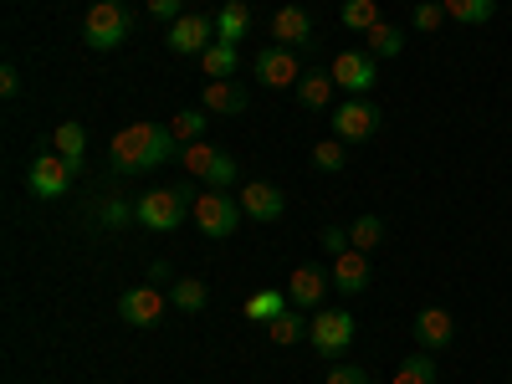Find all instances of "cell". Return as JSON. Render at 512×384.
<instances>
[{
	"label": "cell",
	"instance_id": "obj_13",
	"mask_svg": "<svg viewBox=\"0 0 512 384\" xmlns=\"http://www.w3.org/2000/svg\"><path fill=\"white\" fill-rule=\"evenodd\" d=\"M313 16L303 11V6H277L272 11V41H277V47H313Z\"/></svg>",
	"mask_w": 512,
	"mask_h": 384
},
{
	"label": "cell",
	"instance_id": "obj_26",
	"mask_svg": "<svg viewBox=\"0 0 512 384\" xmlns=\"http://www.w3.org/2000/svg\"><path fill=\"white\" fill-rule=\"evenodd\" d=\"M364 41H369V57H400L405 52V31L390 26V21H379L374 31H364Z\"/></svg>",
	"mask_w": 512,
	"mask_h": 384
},
{
	"label": "cell",
	"instance_id": "obj_14",
	"mask_svg": "<svg viewBox=\"0 0 512 384\" xmlns=\"http://www.w3.org/2000/svg\"><path fill=\"white\" fill-rule=\"evenodd\" d=\"M236 200H241V216H246V221H262V226H267V221H277L282 210H287L282 190H277V185H267V180L241 185V195H236Z\"/></svg>",
	"mask_w": 512,
	"mask_h": 384
},
{
	"label": "cell",
	"instance_id": "obj_8",
	"mask_svg": "<svg viewBox=\"0 0 512 384\" xmlns=\"http://www.w3.org/2000/svg\"><path fill=\"white\" fill-rule=\"evenodd\" d=\"M251 72H256L262 88H297V82H303V62H297V52L292 47H277V41L256 52Z\"/></svg>",
	"mask_w": 512,
	"mask_h": 384
},
{
	"label": "cell",
	"instance_id": "obj_17",
	"mask_svg": "<svg viewBox=\"0 0 512 384\" xmlns=\"http://www.w3.org/2000/svg\"><path fill=\"white\" fill-rule=\"evenodd\" d=\"M323 292H328V272L323 267H297L292 277H287V297H292V308H303V313H318V303H323Z\"/></svg>",
	"mask_w": 512,
	"mask_h": 384
},
{
	"label": "cell",
	"instance_id": "obj_30",
	"mask_svg": "<svg viewBox=\"0 0 512 384\" xmlns=\"http://www.w3.org/2000/svg\"><path fill=\"white\" fill-rule=\"evenodd\" d=\"M169 303H175V308H185V313H200V308L210 303V292H205V282H195V277H180V282H175V292H169Z\"/></svg>",
	"mask_w": 512,
	"mask_h": 384
},
{
	"label": "cell",
	"instance_id": "obj_19",
	"mask_svg": "<svg viewBox=\"0 0 512 384\" xmlns=\"http://www.w3.org/2000/svg\"><path fill=\"white\" fill-rule=\"evenodd\" d=\"M246 31H251V6H246V0H226V6L216 11V41H226V47H241Z\"/></svg>",
	"mask_w": 512,
	"mask_h": 384
},
{
	"label": "cell",
	"instance_id": "obj_27",
	"mask_svg": "<svg viewBox=\"0 0 512 384\" xmlns=\"http://www.w3.org/2000/svg\"><path fill=\"white\" fill-rule=\"evenodd\" d=\"M236 67H241V57H236V47H226V41H216V47L200 52V72L205 77H236Z\"/></svg>",
	"mask_w": 512,
	"mask_h": 384
},
{
	"label": "cell",
	"instance_id": "obj_6",
	"mask_svg": "<svg viewBox=\"0 0 512 384\" xmlns=\"http://www.w3.org/2000/svg\"><path fill=\"white\" fill-rule=\"evenodd\" d=\"M72 175L77 169L52 149V154H36L31 159V169H26V190L36 195V200H62L67 190H72Z\"/></svg>",
	"mask_w": 512,
	"mask_h": 384
},
{
	"label": "cell",
	"instance_id": "obj_9",
	"mask_svg": "<svg viewBox=\"0 0 512 384\" xmlns=\"http://www.w3.org/2000/svg\"><path fill=\"white\" fill-rule=\"evenodd\" d=\"M379 134V108L369 98H349V103H338L333 108V139H344V144H364Z\"/></svg>",
	"mask_w": 512,
	"mask_h": 384
},
{
	"label": "cell",
	"instance_id": "obj_31",
	"mask_svg": "<svg viewBox=\"0 0 512 384\" xmlns=\"http://www.w3.org/2000/svg\"><path fill=\"white\" fill-rule=\"evenodd\" d=\"M338 16H344L349 31H374L379 26V6H374V0H344V11H338Z\"/></svg>",
	"mask_w": 512,
	"mask_h": 384
},
{
	"label": "cell",
	"instance_id": "obj_4",
	"mask_svg": "<svg viewBox=\"0 0 512 384\" xmlns=\"http://www.w3.org/2000/svg\"><path fill=\"white\" fill-rule=\"evenodd\" d=\"M354 338H359V323H354V313H344V308H318V313L308 318V344H313L323 359H344V354L354 349Z\"/></svg>",
	"mask_w": 512,
	"mask_h": 384
},
{
	"label": "cell",
	"instance_id": "obj_24",
	"mask_svg": "<svg viewBox=\"0 0 512 384\" xmlns=\"http://www.w3.org/2000/svg\"><path fill=\"white\" fill-rule=\"evenodd\" d=\"M441 379V364L431 359V354H410V359H400V369H395V384H436Z\"/></svg>",
	"mask_w": 512,
	"mask_h": 384
},
{
	"label": "cell",
	"instance_id": "obj_25",
	"mask_svg": "<svg viewBox=\"0 0 512 384\" xmlns=\"http://www.w3.org/2000/svg\"><path fill=\"white\" fill-rule=\"evenodd\" d=\"M333 88H338V82L328 72H303V82H297V103H303V108H328Z\"/></svg>",
	"mask_w": 512,
	"mask_h": 384
},
{
	"label": "cell",
	"instance_id": "obj_1",
	"mask_svg": "<svg viewBox=\"0 0 512 384\" xmlns=\"http://www.w3.org/2000/svg\"><path fill=\"white\" fill-rule=\"evenodd\" d=\"M113 169L118 175H144V169H159L169 159H180V139L169 134V123H123L118 134H113Z\"/></svg>",
	"mask_w": 512,
	"mask_h": 384
},
{
	"label": "cell",
	"instance_id": "obj_33",
	"mask_svg": "<svg viewBox=\"0 0 512 384\" xmlns=\"http://www.w3.org/2000/svg\"><path fill=\"white\" fill-rule=\"evenodd\" d=\"M98 221L118 231L123 221H139V216H134V205H123V200H98Z\"/></svg>",
	"mask_w": 512,
	"mask_h": 384
},
{
	"label": "cell",
	"instance_id": "obj_11",
	"mask_svg": "<svg viewBox=\"0 0 512 384\" xmlns=\"http://www.w3.org/2000/svg\"><path fill=\"white\" fill-rule=\"evenodd\" d=\"M328 77H333L344 93L364 98V93L374 88V82H379V57H369V52H338V57H333V67H328Z\"/></svg>",
	"mask_w": 512,
	"mask_h": 384
},
{
	"label": "cell",
	"instance_id": "obj_38",
	"mask_svg": "<svg viewBox=\"0 0 512 384\" xmlns=\"http://www.w3.org/2000/svg\"><path fill=\"white\" fill-rule=\"evenodd\" d=\"M0 93H6V98H16L21 93V72L6 62V67H0Z\"/></svg>",
	"mask_w": 512,
	"mask_h": 384
},
{
	"label": "cell",
	"instance_id": "obj_18",
	"mask_svg": "<svg viewBox=\"0 0 512 384\" xmlns=\"http://www.w3.org/2000/svg\"><path fill=\"white\" fill-rule=\"evenodd\" d=\"M333 287L338 292H364L369 287V262H364V251H344V256H333Z\"/></svg>",
	"mask_w": 512,
	"mask_h": 384
},
{
	"label": "cell",
	"instance_id": "obj_3",
	"mask_svg": "<svg viewBox=\"0 0 512 384\" xmlns=\"http://www.w3.org/2000/svg\"><path fill=\"white\" fill-rule=\"evenodd\" d=\"M128 31H134V16L123 11V0H98V6H88V16H82V41H88L93 52L123 47Z\"/></svg>",
	"mask_w": 512,
	"mask_h": 384
},
{
	"label": "cell",
	"instance_id": "obj_16",
	"mask_svg": "<svg viewBox=\"0 0 512 384\" xmlns=\"http://www.w3.org/2000/svg\"><path fill=\"white\" fill-rule=\"evenodd\" d=\"M451 338H456V318H451L446 308H420V313H415V344H420L425 354L446 349Z\"/></svg>",
	"mask_w": 512,
	"mask_h": 384
},
{
	"label": "cell",
	"instance_id": "obj_21",
	"mask_svg": "<svg viewBox=\"0 0 512 384\" xmlns=\"http://www.w3.org/2000/svg\"><path fill=\"white\" fill-rule=\"evenodd\" d=\"M287 308H292V297L277 292V287H262V292L246 297V318H251V323H272V318H282Z\"/></svg>",
	"mask_w": 512,
	"mask_h": 384
},
{
	"label": "cell",
	"instance_id": "obj_15",
	"mask_svg": "<svg viewBox=\"0 0 512 384\" xmlns=\"http://www.w3.org/2000/svg\"><path fill=\"white\" fill-rule=\"evenodd\" d=\"M246 103H251V93L241 88L236 77H210V82H205V98H200L205 113H221V118H241Z\"/></svg>",
	"mask_w": 512,
	"mask_h": 384
},
{
	"label": "cell",
	"instance_id": "obj_23",
	"mask_svg": "<svg viewBox=\"0 0 512 384\" xmlns=\"http://www.w3.org/2000/svg\"><path fill=\"white\" fill-rule=\"evenodd\" d=\"M441 11H446V21H456V26H482V21H492L497 0H441Z\"/></svg>",
	"mask_w": 512,
	"mask_h": 384
},
{
	"label": "cell",
	"instance_id": "obj_5",
	"mask_svg": "<svg viewBox=\"0 0 512 384\" xmlns=\"http://www.w3.org/2000/svg\"><path fill=\"white\" fill-rule=\"evenodd\" d=\"M180 164H185L190 180H205L210 190H231V185H236V159L221 154V149H210L205 139H200V144H185V149H180Z\"/></svg>",
	"mask_w": 512,
	"mask_h": 384
},
{
	"label": "cell",
	"instance_id": "obj_22",
	"mask_svg": "<svg viewBox=\"0 0 512 384\" xmlns=\"http://www.w3.org/2000/svg\"><path fill=\"white\" fill-rule=\"evenodd\" d=\"M308 318H313V313H303V308H287L282 318H272V323H267L272 344H277V349H292L297 338H308Z\"/></svg>",
	"mask_w": 512,
	"mask_h": 384
},
{
	"label": "cell",
	"instance_id": "obj_2",
	"mask_svg": "<svg viewBox=\"0 0 512 384\" xmlns=\"http://www.w3.org/2000/svg\"><path fill=\"white\" fill-rule=\"evenodd\" d=\"M195 205V185H169V190H149L134 200V216L149 231H175L185 221V210Z\"/></svg>",
	"mask_w": 512,
	"mask_h": 384
},
{
	"label": "cell",
	"instance_id": "obj_37",
	"mask_svg": "<svg viewBox=\"0 0 512 384\" xmlns=\"http://www.w3.org/2000/svg\"><path fill=\"white\" fill-rule=\"evenodd\" d=\"M328 384H369V374L359 364H333L328 369Z\"/></svg>",
	"mask_w": 512,
	"mask_h": 384
},
{
	"label": "cell",
	"instance_id": "obj_35",
	"mask_svg": "<svg viewBox=\"0 0 512 384\" xmlns=\"http://www.w3.org/2000/svg\"><path fill=\"white\" fill-rule=\"evenodd\" d=\"M185 6H190V0H149V16L164 21V26H175L185 16Z\"/></svg>",
	"mask_w": 512,
	"mask_h": 384
},
{
	"label": "cell",
	"instance_id": "obj_12",
	"mask_svg": "<svg viewBox=\"0 0 512 384\" xmlns=\"http://www.w3.org/2000/svg\"><path fill=\"white\" fill-rule=\"evenodd\" d=\"M164 292L149 282V287H128L123 297H118V318L128 323V328H154V323H164Z\"/></svg>",
	"mask_w": 512,
	"mask_h": 384
},
{
	"label": "cell",
	"instance_id": "obj_34",
	"mask_svg": "<svg viewBox=\"0 0 512 384\" xmlns=\"http://www.w3.org/2000/svg\"><path fill=\"white\" fill-rule=\"evenodd\" d=\"M446 11H441V0H420L415 6V31H441Z\"/></svg>",
	"mask_w": 512,
	"mask_h": 384
},
{
	"label": "cell",
	"instance_id": "obj_29",
	"mask_svg": "<svg viewBox=\"0 0 512 384\" xmlns=\"http://www.w3.org/2000/svg\"><path fill=\"white\" fill-rule=\"evenodd\" d=\"M344 164H349L344 139H318V144H313V169H323V175H338Z\"/></svg>",
	"mask_w": 512,
	"mask_h": 384
},
{
	"label": "cell",
	"instance_id": "obj_7",
	"mask_svg": "<svg viewBox=\"0 0 512 384\" xmlns=\"http://www.w3.org/2000/svg\"><path fill=\"white\" fill-rule=\"evenodd\" d=\"M236 221H241V200L236 195H226V190H205V195H195V226L205 231V236H236Z\"/></svg>",
	"mask_w": 512,
	"mask_h": 384
},
{
	"label": "cell",
	"instance_id": "obj_10",
	"mask_svg": "<svg viewBox=\"0 0 512 384\" xmlns=\"http://www.w3.org/2000/svg\"><path fill=\"white\" fill-rule=\"evenodd\" d=\"M164 41H169V52H180V57H200L205 47H216V16L185 11L175 26L164 31Z\"/></svg>",
	"mask_w": 512,
	"mask_h": 384
},
{
	"label": "cell",
	"instance_id": "obj_28",
	"mask_svg": "<svg viewBox=\"0 0 512 384\" xmlns=\"http://www.w3.org/2000/svg\"><path fill=\"white\" fill-rule=\"evenodd\" d=\"M205 123H210V113H205V108H180L175 118H169V134H175L180 144H200Z\"/></svg>",
	"mask_w": 512,
	"mask_h": 384
},
{
	"label": "cell",
	"instance_id": "obj_32",
	"mask_svg": "<svg viewBox=\"0 0 512 384\" xmlns=\"http://www.w3.org/2000/svg\"><path fill=\"white\" fill-rule=\"evenodd\" d=\"M349 241H354V251H374V246L384 241V221H379V216H359V221L349 226Z\"/></svg>",
	"mask_w": 512,
	"mask_h": 384
},
{
	"label": "cell",
	"instance_id": "obj_20",
	"mask_svg": "<svg viewBox=\"0 0 512 384\" xmlns=\"http://www.w3.org/2000/svg\"><path fill=\"white\" fill-rule=\"evenodd\" d=\"M52 149H57V154L72 164V169H82V149H88V128L72 123V118H67V123H57V128H52Z\"/></svg>",
	"mask_w": 512,
	"mask_h": 384
},
{
	"label": "cell",
	"instance_id": "obj_36",
	"mask_svg": "<svg viewBox=\"0 0 512 384\" xmlns=\"http://www.w3.org/2000/svg\"><path fill=\"white\" fill-rule=\"evenodd\" d=\"M323 251H333V256H344V251H354V241H349V231H338V226H323Z\"/></svg>",
	"mask_w": 512,
	"mask_h": 384
}]
</instances>
